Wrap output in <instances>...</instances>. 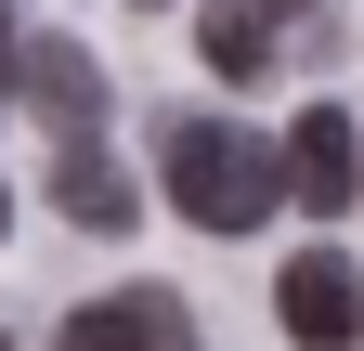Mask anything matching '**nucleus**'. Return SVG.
Segmentation results:
<instances>
[{"label": "nucleus", "instance_id": "1", "mask_svg": "<svg viewBox=\"0 0 364 351\" xmlns=\"http://www.w3.org/2000/svg\"><path fill=\"white\" fill-rule=\"evenodd\" d=\"M169 195L196 234H260L287 195V144H260L235 117H169Z\"/></svg>", "mask_w": 364, "mask_h": 351}, {"label": "nucleus", "instance_id": "2", "mask_svg": "<svg viewBox=\"0 0 364 351\" xmlns=\"http://www.w3.org/2000/svg\"><path fill=\"white\" fill-rule=\"evenodd\" d=\"M273 313H287L299 351H351V338H364V286H351V260H338V247H299V260H287V286H273Z\"/></svg>", "mask_w": 364, "mask_h": 351}, {"label": "nucleus", "instance_id": "3", "mask_svg": "<svg viewBox=\"0 0 364 351\" xmlns=\"http://www.w3.org/2000/svg\"><path fill=\"white\" fill-rule=\"evenodd\" d=\"M53 351H196V313H182L169 286H117V299H91Z\"/></svg>", "mask_w": 364, "mask_h": 351}, {"label": "nucleus", "instance_id": "4", "mask_svg": "<svg viewBox=\"0 0 364 351\" xmlns=\"http://www.w3.org/2000/svg\"><path fill=\"white\" fill-rule=\"evenodd\" d=\"M26 92H39V117H53L65 144H91V117H105V65H91L78 39H26Z\"/></svg>", "mask_w": 364, "mask_h": 351}, {"label": "nucleus", "instance_id": "5", "mask_svg": "<svg viewBox=\"0 0 364 351\" xmlns=\"http://www.w3.org/2000/svg\"><path fill=\"white\" fill-rule=\"evenodd\" d=\"M351 183H364V169H351V117L312 104V117L287 130V195H299V208H351Z\"/></svg>", "mask_w": 364, "mask_h": 351}, {"label": "nucleus", "instance_id": "6", "mask_svg": "<svg viewBox=\"0 0 364 351\" xmlns=\"http://www.w3.org/2000/svg\"><path fill=\"white\" fill-rule=\"evenodd\" d=\"M53 208H65L78 234H130V183H117V156H105V144H65V156H53Z\"/></svg>", "mask_w": 364, "mask_h": 351}, {"label": "nucleus", "instance_id": "7", "mask_svg": "<svg viewBox=\"0 0 364 351\" xmlns=\"http://www.w3.org/2000/svg\"><path fill=\"white\" fill-rule=\"evenodd\" d=\"M208 65H221V78H273V26L247 14V0H221V14H208Z\"/></svg>", "mask_w": 364, "mask_h": 351}, {"label": "nucleus", "instance_id": "8", "mask_svg": "<svg viewBox=\"0 0 364 351\" xmlns=\"http://www.w3.org/2000/svg\"><path fill=\"white\" fill-rule=\"evenodd\" d=\"M14 78H26V39H14V14H0V92H14Z\"/></svg>", "mask_w": 364, "mask_h": 351}, {"label": "nucleus", "instance_id": "9", "mask_svg": "<svg viewBox=\"0 0 364 351\" xmlns=\"http://www.w3.org/2000/svg\"><path fill=\"white\" fill-rule=\"evenodd\" d=\"M247 14H260V26H273V14H299V0H247Z\"/></svg>", "mask_w": 364, "mask_h": 351}, {"label": "nucleus", "instance_id": "10", "mask_svg": "<svg viewBox=\"0 0 364 351\" xmlns=\"http://www.w3.org/2000/svg\"><path fill=\"white\" fill-rule=\"evenodd\" d=\"M0 222H14V195H0Z\"/></svg>", "mask_w": 364, "mask_h": 351}, {"label": "nucleus", "instance_id": "11", "mask_svg": "<svg viewBox=\"0 0 364 351\" xmlns=\"http://www.w3.org/2000/svg\"><path fill=\"white\" fill-rule=\"evenodd\" d=\"M156 14H169V0H156Z\"/></svg>", "mask_w": 364, "mask_h": 351}, {"label": "nucleus", "instance_id": "12", "mask_svg": "<svg viewBox=\"0 0 364 351\" xmlns=\"http://www.w3.org/2000/svg\"><path fill=\"white\" fill-rule=\"evenodd\" d=\"M0 351H14V338H0Z\"/></svg>", "mask_w": 364, "mask_h": 351}]
</instances>
